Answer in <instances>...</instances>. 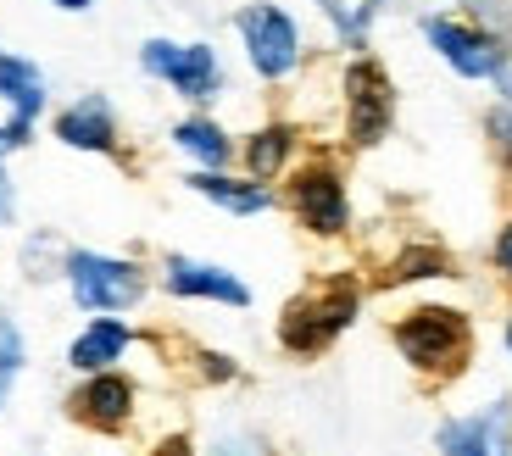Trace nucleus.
Returning a JSON list of instances; mask_svg holds the SVG:
<instances>
[{
  "mask_svg": "<svg viewBox=\"0 0 512 456\" xmlns=\"http://www.w3.org/2000/svg\"><path fill=\"white\" fill-rule=\"evenodd\" d=\"M206 456H273V451L256 445V440H245V434H218V440L206 445Z\"/></svg>",
  "mask_w": 512,
  "mask_h": 456,
  "instance_id": "nucleus-27",
  "label": "nucleus"
},
{
  "mask_svg": "<svg viewBox=\"0 0 512 456\" xmlns=\"http://www.w3.org/2000/svg\"><path fill=\"white\" fill-rule=\"evenodd\" d=\"M167 145L179 156H190L195 167H234V156H240V140H234L212 112H201V106L184 112L179 123L167 128Z\"/></svg>",
  "mask_w": 512,
  "mask_h": 456,
  "instance_id": "nucleus-16",
  "label": "nucleus"
},
{
  "mask_svg": "<svg viewBox=\"0 0 512 456\" xmlns=\"http://www.w3.org/2000/svg\"><path fill=\"white\" fill-rule=\"evenodd\" d=\"M301 123H290V117H268V123H256L251 134L240 140V173L256 178V184H273V178H284L295 162H301Z\"/></svg>",
  "mask_w": 512,
  "mask_h": 456,
  "instance_id": "nucleus-13",
  "label": "nucleus"
},
{
  "mask_svg": "<svg viewBox=\"0 0 512 456\" xmlns=\"http://www.w3.org/2000/svg\"><path fill=\"white\" fill-rule=\"evenodd\" d=\"M28 368V340H23V323L12 312H0V412L12 406L17 395V379Z\"/></svg>",
  "mask_w": 512,
  "mask_h": 456,
  "instance_id": "nucleus-21",
  "label": "nucleus"
},
{
  "mask_svg": "<svg viewBox=\"0 0 512 456\" xmlns=\"http://www.w3.org/2000/svg\"><path fill=\"white\" fill-rule=\"evenodd\" d=\"M140 412V384L123 368H101V373H78V384L67 390V418L90 434H123Z\"/></svg>",
  "mask_w": 512,
  "mask_h": 456,
  "instance_id": "nucleus-10",
  "label": "nucleus"
},
{
  "mask_svg": "<svg viewBox=\"0 0 512 456\" xmlns=\"http://www.w3.org/2000/svg\"><path fill=\"white\" fill-rule=\"evenodd\" d=\"M151 456H195V440H184V434H167L162 445H151Z\"/></svg>",
  "mask_w": 512,
  "mask_h": 456,
  "instance_id": "nucleus-30",
  "label": "nucleus"
},
{
  "mask_svg": "<svg viewBox=\"0 0 512 456\" xmlns=\"http://www.w3.org/2000/svg\"><path fill=\"white\" fill-rule=\"evenodd\" d=\"M390 345L423 384H451L474 362V317L446 301H418L390 323Z\"/></svg>",
  "mask_w": 512,
  "mask_h": 456,
  "instance_id": "nucleus-2",
  "label": "nucleus"
},
{
  "mask_svg": "<svg viewBox=\"0 0 512 456\" xmlns=\"http://www.w3.org/2000/svg\"><path fill=\"white\" fill-rule=\"evenodd\" d=\"M190 373H195L201 384H234L245 368L234 362L229 351H212V345H195V351H190Z\"/></svg>",
  "mask_w": 512,
  "mask_h": 456,
  "instance_id": "nucleus-24",
  "label": "nucleus"
},
{
  "mask_svg": "<svg viewBox=\"0 0 512 456\" xmlns=\"http://www.w3.org/2000/svg\"><path fill=\"white\" fill-rule=\"evenodd\" d=\"M156 290L173 295V301H212V306H229V312H245L256 301L251 284L223 262H206V256H184V251H167L156 262Z\"/></svg>",
  "mask_w": 512,
  "mask_h": 456,
  "instance_id": "nucleus-9",
  "label": "nucleus"
},
{
  "mask_svg": "<svg viewBox=\"0 0 512 456\" xmlns=\"http://www.w3.org/2000/svg\"><path fill=\"white\" fill-rule=\"evenodd\" d=\"M62 284H67V295H73L78 312H90V317H123L151 295V273H145L134 256L84 251V245L67 251Z\"/></svg>",
  "mask_w": 512,
  "mask_h": 456,
  "instance_id": "nucleus-7",
  "label": "nucleus"
},
{
  "mask_svg": "<svg viewBox=\"0 0 512 456\" xmlns=\"http://www.w3.org/2000/svg\"><path fill=\"white\" fill-rule=\"evenodd\" d=\"M435 279H457V256L435 240H412L379 267L373 284H379V290H407V284H435Z\"/></svg>",
  "mask_w": 512,
  "mask_h": 456,
  "instance_id": "nucleus-18",
  "label": "nucleus"
},
{
  "mask_svg": "<svg viewBox=\"0 0 512 456\" xmlns=\"http://www.w3.org/2000/svg\"><path fill=\"white\" fill-rule=\"evenodd\" d=\"M45 6H56V12H90V6H95V0H45Z\"/></svg>",
  "mask_w": 512,
  "mask_h": 456,
  "instance_id": "nucleus-31",
  "label": "nucleus"
},
{
  "mask_svg": "<svg viewBox=\"0 0 512 456\" xmlns=\"http://www.w3.org/2000/svg\"><path fill=\"white\" fill-rule=\"evenodd\" d=\"M0 228H17V178L0 162Z\"/></svg>",
  "mask_w": 512,
  "mask_h": 456,
  "instance_id": "nucleus-28",
  "label": "nucleus"
},
{
  "mask_svg": "<svg viewBox=\"0 0 512 456\" xmlns=\"http://www.w3.org/2000/svg\"><path fill=\"white\" fill-rule=\"evenodd\" d=\"M67 251H73V245H67L62 234L39 228V234H28V240H23V251H17V267H23V279H28V284H51V279H62Z\"/></svg>",
  "mask_w": 512,
  "mask_h": 456,
  "instance_id": "nucleus-20",
  "label": "nucleus"
},
{
  "mask_svg": "<svg viewBox=\"0 0 512 456\" xmlns=\"http://www.w3.org/2000/svg\"><path fill=\"white\" fill-rule=\"evenodd\" d=\"M340 145L346 151H379L390 134H396V112H401V95H396V78L390 67L379 62L373 51H351L340 62Z\"/></svg>",
  "mask_w": 512,
  "mask_h": 456,
  "instance_id": "nucleus-4",
  "label": "nucleus"
},
{
  "mask_svg": "<svg viewBox=\"0 0 512 456\" xmlns=\"http://www.w3.org/2000/svg\"><path fill=\"white\" fill-rule=\"evenodd\" d=\"M479 128H485V145H490V156H496L501 178L512 184V106H507V101L485 106V117H479Z\"/></svg>",
  "mask_w": 512,
  "mask_h": 456,
  "instance_id": "nucleus-22",
  "label": "nucleus"
},
{
  "mask_svg": "<svg viewBox=\"0 0 512 456\" xmlns=\"http://www.w3.org/2000/svg\"><path fill=\"white\" fill-rule=\"evenodd\" d=\"M312 12L323 17L334 45L351 56V51H368L373 45V28L390 12V0H312Z\"/></svg>",
  "mask_w": 512,
  "mask_h": 456,
  "instance_id": "nucleus-19",
  "label": "nucleus"
},
{
  "mask_svg": "<svg viewBox=\"0 0 512 456\" xmlns=\"http://www.w3.org/2000/svg\"><path fill=\"white\" fill-rule=\"evenodd\" d=\"M501 345H507V356H512V312H507V323H501Z\"/></svg>",
  "mask_w": 512,
  "mask_h": 456,
  "instance_id": "nucleus-32",
  "label": "nucleus"
},
{
  "mask_svg": "<svg viewBox=\"0 0 512 456\" xmlns=\"http://www.w3.org/2000/svg\"><path fill=\"white\" fill-rule=\"evenodd\" d=\"M28 145H34V123L6 117V123H0V162H12L17 151H28Z\"/></svg>",
  "mask_w": 512,
  "mask_h": 456,
  "instance_id": "nucleus-26",
  "label": "nucleus"
},
{
  "mask_svg": "<svg viewBox=\"0 0 512 456\" xmlns=\"http://www.w3.org/2000/svg\"><path fill=\"white\" fill-rule=\"evenodd\" d=\"M451 12H462L474 28H485L496 39H512V0H457Z\"/></svg>",
  "mask_w": 512,
  "mask_h": 456,
  "instance_id": "nucleus-23",
  "label": "nucleus"
},
{
  "mask_svg": "<svg viewBox=\"0 0 512 456\" xmlns=\"http://www.w3.org/2000/svg\"><path fill=\"white\" fill-rule=\"evenodd\" d=\"M435 456H512V395L446 418L435 429Z\"/></svg>",
  "mask_w": 512,
  "mask_h": 456,
  "instance_id": "nucleus-12",
  "label": "nucleus"
},
{
  "mask_svg": "<svg viewBox=\"0 0 512 456\" xmlns=\"http://www.w3.org/2000/svg\"><path fill=\"white\" fill-rule=\"evenodd\" d=\"M279 206L307 228L312 240H346L357 212H351V184H346V167L340 156L329 151H312L284 173V190Z\"/></svg>",
  "mask_w": 512,
  "mask_h": 456,
  "instance_id": "nucleus-5",
  "label": "nucleus"
},
{
  "mask_svg": "<svg viewBox=\"0 0 512 456\" xmlns=\"http://www.w3.org/2000/svg\"><path fill=\"white\" fill-rule=\"evenodd\" d=\"M229 28L240 39V56L256 73V84L284 89L301 78V67H307V28H301V17L284 0H240L229 12Z\"/></svg>",
  "mask_w": 512,
  "mask_h": 456,
  "instance_id": "nucleus-3",
  "label": "nucleus"
},
{
  "mask_svg": "<svg viewBox=\"0 0 512 456\" xmlns=\"http://www.w3.org/2000/svg\"><path fill=\"white\" fill-rule=\"evenodd\" d=\"M490 89H496V101L512 106V39H507V51H501L496 73H490Z\"/></svg>",
  "mask_w": 512,
  "mask_h": 456,
  "instance_id": "nucleus-29",
  "label": "nucleus"
},
{
  "mask_svg": "<svg viewBox=\"0 0 512 456\" xmlns=\"http://www.w3.org/2000/svg\"><path fill=\"white\" fill-rule=\"evenodd\" d=\"M0 106L6 117H23V123H39L45 106H51V78L34 56H17V51H0Z\"/></svg>",
  "mask_w": 512,
  "mask_h": 456,
  "instance_id": "nucleus-17",
  "label": "nucleus"
},
{
  "mask_svg": "<svg viewBox=\"0 0 512 456\" xmlns=\"http://www.w3.org/2000/svg\"><path fill=\"white\" fill-rule=\"evenodd\" d=\"M362 306H368V284L357 273H323V279H312L307 290H295L284 301L279 329H273L279 351L295 356V362H312V356H323L329 345L346 340V329L362 317Z\"/></svg>",
  "mask_w": 512,
  "mask_h": 456,
  "instance_id": "nucleus-1",
  "label": "nucleus"
},
{
  "mask_svg": "<svg viewBox=\"0 0 512 456\" xmlns=\"http://www.w3.org/2000/svg\"><path fill=\"white\" fill-rule=\"evenodd\" d=\"M418 34H423V45L435 51V62H446L462 84H490L501 51H507V39L474 28L462 12H423L418 17Z\"/></svg>",
  "mask_w": 512,
  "mask_h": 456,
  "instance_id": "nucleus-8",
  "label": "nucleus"
},
{
  "mask_svg": "<svg viewBox=\"0 0 512 456\" xmlns=\"http://www.w3.org/2000/svg\"><path fill=\"white\" fill-rule=\"evenodd\" d=\"M184 190L201 195L206 206H218L229 217H262L279 206V190L273 184H256L245 173H229V167H190L184 173Z\"/></svg>",
  "mask_w": 512,
  "mask_h": 456,
  "instance_id": "nucleus-14",
  "label": "nucleus"
},
{
  "mask_svg": "<svg viewBox=\"0 0 512 456\" xmlns=\"http://www.w3.org/2000/svg\"><path fill=\"white\" fill-rule=\"evenodd\" d=\"M134 62H140V73L151 78V84L173 89L179 101L201 106V112L212 101H223V95H229V62L218 56V45H212V39L151 34V39H140Z\"/></svg>",
  "mask_w": 512,
  "mask_h": 456,
  "instance_id": "nucleus-6",
  "label": "nucleus"
},
{
  "mask_svg": "<svg viewBox=\"0 0 512 456\" xmlns=\"http://www.w3.org/2000/svg\"><path fill=\"white\" fill-rule=\"evenodd\" d=\"M51 134L67 145V151L123 156V123H117L112 95H101V89H84V95H73L67 106H56V112H51Z\"/></svg>",
  "mask_w": 512,
  "mask_h": 456,
  "instance_id": "nucleus-11",
  "label": "nucleus"
},
{
  "mask_svg": "<svg viewBox=\"0 0 512 456\" xmlns=\"http://www.w3.org/2000/svg\"><path fill=\"white\" fill-rule=\"evenodd\" d=\"M490 267H496V279L512 290V212L496 223V234H490Z\"/></svg>",
  "mask_w": 512,
  "mask_h": 456,
  "instance_id": "nucleus-25",
  "label": "nucleus"
},
{
  "mask_svg": "<svg viewBox=\"0 0 512 456\" xmlns=\"http://www.w3.org/2000/svg\"><path fill=\"white\" fill-rule=\"evenodd\" d=\"M134 323H123V317H90L84 329L67 340V368L73 373H101V368H117L128 351H134Z\"/></svg>",
  "mask_w": 512,
  "mask_h": 456,
  "instance_id": "nucleus-15",
  "label": "nucleus"
}]
</instances>
